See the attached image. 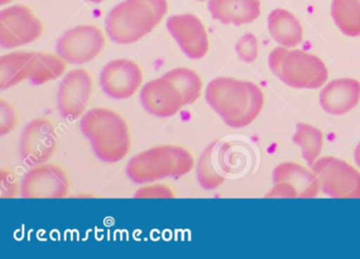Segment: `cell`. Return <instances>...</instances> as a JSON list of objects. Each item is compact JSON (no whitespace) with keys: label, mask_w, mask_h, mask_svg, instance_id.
Wrapping results in <instances>:
<instances>
[{"label":"cell","mask_w":360,"mask_h":259,"mask_svg":"<svg viewBox=\"0 0 360 259\" xmlns=\"http://www.w3.org/2000/svg\"><path fill=\"white\" fill-rule=\"evenodd\" d=\"M44 25L32 8L9 6L0 12V44L4 48L26 46L41 37Z\"/></svg>","instance_id":"obj_7"},{"label":"cell","mask_w":360,"mask_h":259,"mask_svg":"<svg viewBox=\"0 0 360 259\" xmlns=\"http://www.w3.org/2000/svg\"><path fill=\"white\" fill-rule=\"evenodd\" d=\"M136 198H174V191L172 187L161 183H153L140 187L134 194Z\"/></svg>","instance_id":"obj_27"},{"label":"cell","mask_w":360,"mask_h":259,"mask_svg":"<svg viewBox=\"0 0 360 259\" xmlns=\"http://www.w3.org/2000/svg\"><path fill=\"white\" fill-rule=\"evenodd\" d=\"M208 105L231 128L252 124L264 105V95L256 84L231 77H217L207 84Z\"/></svg>","instance_id":"obj_1"},{"label":"cell","mask_w":360,"mask_h":259,"mask_svg":"<svg viewBox=\"0 0 360 259\" xmlns=\"http://www.w3.org/2000/svg\"><path fill=\"white\" fill-rule=\"evenodd\" d=\"M167 11V0H124L107 15V33L117 44H134L151 33Z\"/></svg>","instance_id":"obj_3"},{"label":"cell","mask_w":360,"mask_h":259,"mask_svg":"<svg viewBox=\"0 0 360 259\" xmlns=\"http://www.w3.org/2000/svg\"><path fill=\"white\" fill-rule=\"evenodd\" d=\"M144 76L136 61L127 58L115 59L101 72L100 84L109 97L123 100L134 96L142 86Z\"/></svg>","instance_id":"obj_13"},{"label":"cell","mask_w":360,"mask_h":259,"mask_svg":"<svg viewBox=\"0 0 360 259\" xmlns=\"http://www.w3.org/2000/svg\"><path fill=\"white\" fill-rule=\"evenodd\" d=\"M271 72L288 86L295 88H321L328 78L326 63L311 53L278 46L269 57Z\"/></svg>","instance_id":"obj_5"},{"label":"cell","mask_w":360,"mask_h":259,"mask_svg":"<svg viewBox=\"0 0 360 259\" xmlns=\"http://www.w3.org/2000/svg\"><path fill=\"white\" fill-rule=\"evenodd\" d=\"M267 27L273 39L284 48H295L302 41V25L299 19L288 10H274L269 15Z\"/></svg>","instance_id":"obj_19"},{"label":"cell","mask_w":360,"mask_h":259,"mask_svg":"<svg viewBox=\"0 0 360 259\" xmlns=\"http://www.w3.org/2000/svg\"><path fill=\"white\" fill-rule=\"evenodd\" d=\"M320 105L330 115H345L360 100V82L354 78H339L328 82L319 96Z\"/></svg>","instance_id":"obj_16"},{"label":"cell","mask_w":360,"mask_h":259,"mask_svg":"<svg viewBox=\"0 0 360 259\" xmlns=\"http://www.w3.org/2000/svg\"><path fill=\"white\" fill-rule=\"evenodd\" d=\"M106 38L96 25H77L67 31L58 40L56 52L72 65H84L100 55Z\"/></svg>","instance_id":"obj_10"},{"label":"cell","mask_w":360,"mask_h":259,"mask_svg":"<svg viewBox=\"0 0 360 259\" xmlns=\"http://www.w3.org/2000/svg\"><path fill=\"white\" fill-rule=\"evenodd\" d=\"M67 69V61L60 55L37 53L34 69L30 76L31 84L35 86L47 84L64 75Z\"/></svg>","instance_id":"obj_22"},{"label":"cell","mask_w":360,"mask_h":259,"mask_svg":"<svg viewBox=\"0 0 360 259\" xmlns=\"http://www.w3.org/2000/svg\"><path fill=\"white\" fill-rule=\"evenodd\" d=\"M58 135L56 126L48 118L39 117L29 122L20 138V156L26 164H46L56 151Z\"/></svg>","instance_id":"obj_11"},{"label":"cell","mask_w":360,"mask_h":259,"mask_svg":"<svg viewBox=\"0 0 360 259\" xmlns=\"http://www.w3.org/2000/svg\"><path fill=\"white\" fill-rule=\"evenodd\" d=\"M240 58L245 62H252L258 57V40L254 34H245L240 38L236 46Z\"/></svg>","instance_id":"obj_26"},{"label":"cell","mask_w":360,"mask_h":259,"mask_svg":"<svg viewBox=\"0 0 360 259\" xmlns=\"http://www.w3.org/2000/svg\"><path fill=\"white\" fill-rule=\"evenodd\" d=\"M70 181L66 171L54 164H43L27 172L20 193L29 199H58L68 196Z\"/></svg>","instance_id":"obj_9"},{"label":"cell","mask_w":360,"mask_h":259,"mask_svg":"<svg viewBox=\"0 0 360 259\" xmlns=\"http://www.w3.org/2000/svg\"><path fill=\"white\" fill-rule=\"evenodd\" d=\"M37 53L18 51L0 58V88L7 90L30 79L34 69Z\"/></svg>","instance_id":"obj_18"},{"label":"cell","mask_w":360,"mask_h":259,"mask_svg":"<svg viewBox=\"0 0 360 259\" xmlns=\"http://www.w3.org/2000/svg\"><path fill=\"white\" fill-rule=\"evenodd\" d=\"M86 1L92 2V4H101V2L104 1V0H86Z\"/></svg>","instance_id":"obj_30"},{"label":"cell","mask_w":360,"mask_h":259,"mask_svg":"<svg viewBox=\"0 0 360 259\" xmlns=\"http://www.w3.org/2000/svg\"><path fill=\"white\" fill-rule=\"evenodd\" d=\"M333 20L349 37L360 36V0H333Z\"/></svg>","instance_id":"obj_20"},{"label":"cell","mask_w":360,"mask_h":259,"mask_svg":"<svg viewBox=\"0 0 360 259\" xmlns=\"http://www.w3.org/2000/svg\"><path fill=\"white\" fill-rule=\"evenodd\" d=\"M18 124L15 109L5 99H0V135L5 136L13 132Z\"/></svg>","instance_id":"obj_25"},{"label":"cell","mask_w":360,"mask_h":259,"mask_svg":"<svg viewBox=\"0 0 360 259\" xmlns=\"http://www.w3.org/2000/svg\"><path fill=\"white\" fill-rule=\"evenodd\" d=\"M217 142L212 143L206 147L200 156L197 166V176L200 185L206 191H212L220 187L225 181L224 177L214 168V155L216 152Z\"/></svg>","instance_id":"obj_24"},{"label":"cell","mask_w":360,"mask_h":259,"mask_svg":"<svg viewBox=\"0 0 360 259\" xmlns=\"http://www.w3.org/2000/svg\"><path fill=\"white\" fill-rule=\"evenodd\" d=\"M195 159L188 150L180 145H162L141 152L132 157L126 168L130 180L139 185L166 178H180L188 174Z\"/></svg>","instance_id":"obj_4"},{"label":"cell","mask_w":360,"mask_h":259,"mask_svg":"<svg viewBox=\"0 0 360 259\" xmlns=\"http://www.w3.org/2000/svg\"><path fill=\"white\" fill-rule=\"evenodd\" d=\"M292 141L302 149V155L309 166L315 164L321 153L323 145V134L319 128L311 124H297Z\"/></svg>","instance_id":"obj_21"},{"label":"cell","mask_w":360,"mask_h":259,"mask_svg":"<svg viewBox=\"0 0 360 259\" xmlns=\"http://www.w3.org/2000/svg\"><path fill=\"white\" fill-rule=\"evenodd\" d=\"M13 1V0H0V4H10V2H12Z\"/></svg>","instance_id":"obj_31"},{"label":"cell","mask_w":360,"mask_h":259,"mask_svg":"<svg viewBox=\"0 0 360 259\" xmlns=\"http://www.w3.org/2000/svg\"><path fill=\"white\" fill-rule=\"evenodd\" d=\"M180 90L185 105H191L200 98L203 90V81L199 74L188 67H176L164 74Z\"/></svg>","instance_id":"obj_23"},{"label":"cell","mask_w":360,"mask_h":259,"mask_svg":"<svg viewBox=\"0 0 360 259\" xmlns=\"http://www.w3.org/2000/svg\"><path fill=\"white\" fill-rule=\"evenodd\" d=\"M207 6L212 18L224 25L252 23L261 15L259 0H210Z\"/></svg>","instance_id":"obj_17"},{"label":"cell","mask_w":360,"mask_h":259,"mask_svg":"<svg viewBox=\"0 0 360 259\" xmlns=\"http://www.w3.org/2000/svg\"><path fill=\"white\" fill-rule=\"evenodd\" d=\"M94 90V79L87 69L69 72L58 86V107L60 115L75 120L85 114Z\"/></svg>","instance_id":"obj_12"},{"label":"cell","mask_w":360,"mask_h":259,"mask_svg":"<svg viewBox=\"0 0 360 259\" xmlns=\"http://www.w3.org/2000/svg\"><path fill=\"white\" fill-rule=\"evenodd\" d=\"M273 182L266 197L315 198L321 190L315 173L297 162L278 164L274 170Z\"/></svg>","instance_id":"obj_8"},{"label":"cell","mask_w":360,"mask_h":259,"mask_svg":"<svg viewBox=\"0 0 360 259\" xmlns=\"http://www.w3.org/2000/svg\"><path fill=\"white\" fill-rule=\"evenodd\" d=\"M311 168L326 195L339 199L360 198V172L345 160L324 156Z\"/></svg>","instance_id":"obj_6"},{"label":"cell","mask_w":360,"mask_h":259,"mask_svg":"<svg viewBox=\"0 0 360 259\" xmlns=\"http://www.w3.org/2000/svg\"><path fill=\"white\" fill-rule=\"evenodd\" d=\"M140 98L143 107L160 118L172 117L186 105L180 90L164 75L147 82L141 90Z\"/></svg>","instance_id":"obj_15"},{"label":"cell","mask_w":360,"mask_h":259,"mask_svg":"<svg viewBox=\"0 0 360 259\" xmlns=\"http://www.w3.org/2000/svg\"><path fill=\"white\" fill-rule=\"evenodd\" d=\"M81 130L98 159L107 164L122 161L129 154L131 136L126 120L117 112L98 107L81 118Z\"/></svg>","instance_id":"obj_2"},{"label":"cell","mask_w":360,"mask_h":259,"mask_svg":"<svg viewBox=\"0 0 360 259\" xmlns=\"http://www.w3.org/2000/svg\"><path fill=\"white\" fill-rule=\"evenodd\" d=\"M198 1H205V0H198Z\"/></svg>","instance_id":"obj_32"},{"label":"cell","mask_w":360,"mask_h":259,"mask_svg":"<svg viewBox=\"0 0 360 259\" xmlns=\"http://www.w3.org/2000/svg\"><path fill=\"white\" fill-rule=\"evenodd\" d=\"M0 179H1V198H14L18 196L20 187H18V180L14 173L7 168H1L0 172Z\"/></svg>","instance_id":"obj_28"},{"label":"cell","mask_w":360,"mask_h":259,"mask_svg":"<svg viewBox=\"0 0 360 259\" xmlns=\"http://www.w3.org/2000/svg\"><path fill=\"white\" fill-rule=\"evenodd\" d=\"M168 31L185 55L201 59L210 50V39L205 25L193 14L174 15L167 20Z\"/></svg>","instance_id":"obj_14"},{"label":"cell","mask_w":360,"mask_h":259,"mask_svg":"<svg viewBox=\"0 0 360 259\" xmlns=\"http://www.w3.org/2000/svg\"><path fill=\"white\" fill-rule=\"evenodd\" d=\"M355 161L360 166V141L355 149Z\"/></svg>","instance_id":"obj_29"}]
</instances>
